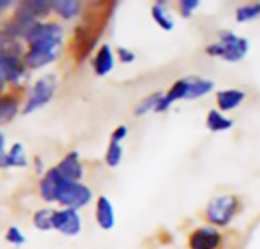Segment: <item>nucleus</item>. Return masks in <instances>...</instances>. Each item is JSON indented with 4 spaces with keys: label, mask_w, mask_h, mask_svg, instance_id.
<instances>
[{
    "label": "nucleus",
    "mask_w": 260,
    "mask_h": 249,
    "mask_svg": "<svg viewBox=\"0 0 260 249\" xmlns=\"http://www.w3.org/2000/svg\"><path fill=\"white\" fill-rule=\"evenodd\" d=\"M21 46L17 40L0 38V73L6 82H18L26 75V64L21 58Z\"/></svg>",
    "instance_id": "obj_1"
},
{
    "label": "nucleus",
    "mask_w": 260,
    "mask_h": 249,
    "mask_svg": "<svg viewBox=\"0 0 260 249\" xmlns=\"http://www.w3.org/2000/svg\"><path fill=\"white\" fill-rule=\"evenodd\" d=\"M248 50H250V43L247 38L227 30V32H221L219 41L207 46L206 53L209 56L222 58L224 61L229 62H238L247 56Z\"/></svg>",
    "instance_id": "obj_2"
},
{
    "label": "nucleus",
    "mask_w": 260,
    "mask_h": 249,
    "mask_svg": "<svg viewBox=\"0 0 260 249\" xmlns=\"http://www.w3.org/2000/svg\"><path fill=\"white\" fill-rule=\"evenodd\" d=\"M239 199L235 195H221L213 198L206 207V219L212 227H227L236 216Z\"/></svg>",
    "instance_id": "obj_3"
},
{
    "label": "nucleus",
    "mask_w": 260,
    "mask_h": 249,
    "mask_svg": "<svg viewBox=\"0 0 260 249\" xmlns=\"http://www.w3.org/2000/svg\"><path fill=\"white\" fill-rule=\"evenodd\" d=\"M64 40V30L56 23H37L34 29L26 37V41L29 46L43 47L49 50L58 52Z\"/></svg>",
    "instance_id": "obj_4"
},
{
    "label": "nucleus",
    "mask_w": 260,
    "mask_h": 249,
    "mask_svg": "<svg viewBox=\"0 0 260 249\" xmlns=\"http://www.w3.org/2000/svg\"><path fill=\"white\" fill-rule=\"evenodd\" d=\"M91 198H93V193L87 186L81 183L62 181L58 190L56 201L67 208L78 210V208L85 207L91 201Z\"/></svg>",
    "instance_id": "obj_5"
},
{
    "label": "nucleus",
    "mask_w": 260,
    "mask_h": 249,
    "mask_svg": "<svg viewBox=\"0 0 260 249\" xmlns=\"http://www.w3.org/2000/svg\"><path fill=\"white\" fill-rule=\"evenodd\" d=\"M55 87H56V81L52 75L44 76L41 79H38L34 87L30 88L27 102L23 108V114H30L35 110L44 106L46 103L50 102V99L55 94Z\"/></svg>",
    "instance_id": "obj_6"
},
{
    "label": "nucleus",
    "mask_w": 260,
    "mask_h": 249,
    "mask_svg": "<svg viewBox=\"0 0 260 249\" xmlns=\"http://www.w3.org/2000/svg\"><path fill=\"white\" fill-rule=\"evenodd\" d=\"M222 236L215 227H201L192 231L189 237L190 249H219Z\"/></svg>",
    "instance_id": "obj_7"
},
{
    "label": "nucleus",
    "mask_w": 260,
    "mask_h": 249,
    "mask_svg": "<svg viewBox=\"0 0 260 249\" xmlns=\"http://www.w3.org/2000/svg\"><path fill=\"white\" fill-rule=\"evenodd\" d=\"M53 228L61 231L64 236H76L81 233L82 224L76 210L66 208L53 213Z\"/></svg>",
    "instance_id": "obj_8"
},
{
    "label": "nucleus",
    "mask_w": 260,
    "mask_h": 249,
    "mask_svg": "<svg viewBox=\"0 0 260 249\" xmlns=\"http://www.w3.org/2000/svg\"><path fill=\"white\" fill-rule=\"evenodd\" d=\"M50 11H52V2L27 0V2H20V5L15 9V17L38 23V20L47 17Z\"/></svg>",
    "instance_id": "obj_9"
},
{
    "label": "nucleus",
    "mask_w": 260,
    "mask_h": 249,
    "mask_svg": "<svg viewBox=\"0 0 260 249\" xmlns=\"http://www.w3.org/2000/svg\"><path fill=\"white\" fill-rule=\"evenodd\" d=\"M58 173L64 181H72V183H79V180L84 175V167L79 161L78 152H70L67 154L59 164L56 166Z\"/></svg>",
    "instance_id": "obj_10"
},
{
    "label": "nucleus",
    "mask_w": 260,
    "mask_h": 249,
    "mask_svg": "<svg viewBox=\"0 0 260 249\" xmlns=\"http://www.w3.org/2000/svg\"><path fill=\"white\" fill-rule=\"evenodd\" d=\"M187 94H189L187 79L184 78V79L177 81L175 84H172L169 91L161 96V99L158 100V105L155 108V113H163V111L169 110L175 102H178L181 99H187Z\"/></svg>",
    "instance_id": "obj_11"
},
{
    "label": "nucleus",
    "mask_w": 260,
    "mask_h": 249,
    "mask_svg": "<svg viewBox=\"0 0 260 249\" xmlns=\"http://www.w3.org/2000/svg\"><path fill=\"white\" fill-rule=\"evenodd\" d=\"M64 180L61 178V175L58 173L56 167H52L49 169L44 176L41 178V183H40V195L44 201L47 202H53L56 201V196H58V190L61 187V183Z\"/></svg>",
    "instance_id": "obj_12"
},
{
    "label": "nucleus",
    "mask_w": 260,
    "mask_h": 249,
    "mask_svg": "<svg viewBox=\"0 0 260 249\" xmlns=\"http://www.w3.org/2000/svg\"><path fill=\"white\" fill-rule=\"evenodd\" d=\"M58 52L55 50H49V49H43V47H35V46H29V50L24 53V64L29 68H41L50 62H53L56 59Z\"/></svg>",
    "instance_id": "obj_13"
},
{
    "label": "nucleus",
    "mask_w": 260,
    "mask_h": 249,
    "mask_svg": "<svg viewBox=\"0 0 260 249\" xmlns=\"http://www.w3.org/2000/svg\"><path fill=\"white\" fill-rule=\"evenodd\" d=\"M96 222L102 230H111L116 224L113 204L107 196H99L96 202Z\"/></svg>",
    "instance_id": "obj_14"
},
{
    "label": "nucleus",
    "mask_w": 260,
    "mask_h": 249,
    "mask_svg": "<svg viewBox=\"0 0 260 249\" xmlns=\"http://www.w3.org/2000/svg\"><path fill=\"white\" fill-rule=\"evenodd\" d=\"M245 96L247 94L238 88L222 90V91H218L216 94V105L221 111H232L241 106V103L245 100Z\"/></svg>",
    "instance_id": "obj_15"
},
{
    "label": "nucleus",
    "mask_w": 260,
    "mask_h": 249,
    "mask_svg": "<svg viewBox=\"0 0 260 249\" xmlns=\"http://www.w3.org/2000/svg\"><path fill=\"white\" fill-rule=\"evenodd\" d=\"M113 67H114L113 50L108 44H104V46H101V49L98 50V53L93 59V68L98 76H105L113 70Z\"/></svg>",
    "instance_id": "obj_16"
},
{
    "label": "nucleus",
    "mask_w": 260,
    "mask_h": 249,
    "mask_svg": "<svg viewBox=\"0 0 260 249\" xmlns=\"http://www.w3.org/2000/svg\"><path fill=\"white\" fill-rule=\"evenodd\" d=\"M187 84H189V94H187V100H193V99H200L204 97L206 94H209L215 84L209 79L200 78V76H189L186 78Z\"/></svg>",
    "instance_id": "obj_17"
},
{
    "label": "nucleus",
    "mask_w": 260,
    "mask_h": 249,
    "mask_svg": "<svg viewBox=\"0 0 260 249\" xmlns=\"http://www.w3.org/2000/svg\"><path fill=\"white\" fill-rule=\"evenodd\" d=\"M18 113V99L12 94L0 96V126L8 125Z\"/></svg>",
    "instance_id": "obj_18"
},
{
    "label": "nucleus",
    "mask_w": 260,
    "mask_h": 249,
    "mask_svg": "<svg viewBox=\"0 0 260 249\" xmlns=\"http://www.w3.org/2000/svg\"><path fill=\"white\" fill-rule=\"evenodd\" d=\"M206 125L212 132H222V131L232 129L235 122L232 119H229L227 116H224L221 111L210 110L207 114V119H206Z\"/></svg>",
    "instance_id": "obj_19"
},
{
    "label": "nucleus",
    "mask_w": 260,
    "mask_h": 249,
    "mask_svg": "<svg viewBox=\"0 0 260 249\" xmlns=\"http://www.w3.org/2000/svg\"><path fill=\"white\" fill-rule=\"evenodd\" d=\"M52 9L64 20L76 17L81 11V2L76 0H55L52 2Z\"/></svg>",
    "instance_id": "obj_20"
},
{
    "label": "nucleus",
    "mask_w": 260,
    "mask_h": 249,
    "mask_svg": "<svg viewBox=\"0 0 260 249\" xmlns=\"http://www.w3.org/2000/svg\"><path fill=\"white\" fill-rule=\"evenodd\" d=\"M27 166V158L21 143H14L11 151L6 154L5 167H24Z\"/></svg>",
    "instance_id": "obj_21"
},
{
    "label": "nucleus",
    "mask_w": 260,
    "mask_h": 249,
    "mask_svg": "<svg viewBox=\"0 0 260 249\" xmlns=\"http://www.w3.org/2000/svg\"><path fill=\"white\" fill-rule=\"evenodd\" d=\"M151 12H152V18L155 20V23H157L161 29H165V30H172V29H174V20H172V17L168 14L165 5H161V2H157V3L152 6Z\"/></svg>",
    "instance_id": "obj_22"
},
{
    "label": "nucleus",
    "mask_w": 260,
    "mask_h": 249,
    "mask_svg": "<svg viewBox=\"0 0 260 249\" xmlns=\"http://www.w3.org/2000/svg\"><path fill=\"white\" fill-rule=\"evenodd\" d=\"M53 210L50 208H43V210H38L35 215H34V225L41 230V231H47V230H52L53 228Z\"/></svg>",
    "instance_id": "obj_23"
},
{
    "label": "nucleus",
    "mask_w": 260,
    "mask_h": 249,
    "mask_svg": "<svg viewBox=\"0 0 260 249\" xmlns=\"http://www.w3.org/2000/svg\"><path fill=\"white\" fill-rule=\"evenodd\" d=\"M260 17V3H250V5H244V6H239L236 9V20L241 21V23H245V21H251V20H256Z\"/></svg>",
    "instance_id": "obj_24"
},
{
    "label": "nucleus",
    "mask_w": 260,
    "mask_h": 249,
    "mask_svg": "<svg viewBox=\"0 0 260 249\" xmlns=\"http://www.w3.org/2000/svg\"><path fill=\"white\" fill-rule=\"evenodd\" d=\"M161 96H163L161 93H154V94L145 97V99L136 106L134 114H136V116H145V114H148V113H151V111H155V108H157L158 100L161 99Z\"/></svg>",
    "instance_id": "obj_25"
},
{
    "label": "nucleus",
    "mask_w": 260,
    "mask_h": 249,
    "mask_svg": "<svg viewBox=\"0 0 260 249\" xmlns=\"http://www.w3.org/2000/svg\"><path fill=\"white\" fill-rule=\"evenodd\" d=\"M122 155H123V149L119 143H113L110 141L108 145V149H107V154H105V163L110 166V167H116L120 164L122 161Z\"/></svg>",
    "instance_id": "obj_26"
},
{
    "label": "nucleus",
    "mask_w": 260,
    "mask_h": 249,
    "mask_svg": "<svg viewBox=\"0 0 260 249\" xmlns=\"http://www.w3.org/2000/svg\"><path fill=\"white\" fill-rule=\"evenodd\" d=\"M6 240L12 245H23L26 242V237L23 236V233L17 228V227H11L8 231H6Z\"/></svg>",
    "instance_id": "obj_27"
},
{
    "label": "nucleus",
    "mask_w": 260,
    "mask_h": 249,
    "mask_svg": "<svg viewBox=\"0 0 260 249\" xmlns=\"http://www.w3.org/2000/svg\"><path fill=\"white\" fill-rule=\"evenodd\" d=\"M200 6V2L198 0H183V2H180V14L183 15V17H190L192 15V12L197 9Z\"/></svg>",
    "instance_id": "obj_28"
},
{
    "label": "nucleus",
    "mask_w": 260,
    "mask_h": 249,
    "mask_svg": "<svg viewBox=\"0 0 260 249\" xmlns=\"http://www.w3.org/2000/svg\"><path fill=\"white\" fill-rule=\"evenodd\" d=\"M117 56H119L120 62H123V64H131V62H134V59H136L134 52H131V50L126 49V47H119V49H117Z\"/></svg>",
    "instance_id": "obj_29"
},
{
    "label": "nucleus",
    "mask_w": 260,
    "mask_h": 249,
    "mask_svg": "<svg viewBox=\"0 0 260 249\" xmlns=\"http://www.w3.org/2000/svg\"><path fill=\"white\" fill-rule=\"evenodd\" d=\"M126 135H128V128H126L125 125H120V126H117V128L113 131V134H111V141L120 145V141L125 140Z\"/></svg>",
    "instance_id": "obj_30"
},
{
    "label": "nucleus",
    "mask_w": 260,
    "mask_h": 249,
    "mask_svg": "<svg viewBox=\"0 0 260 249\" xmlns=\"http://www.w3.org/2000/svg\"><path fill=\"white\" fill-rule=\"evenodd\" d=\"M6 138L3 135V132L0 131V167H5V161H6Z\"/></svg>",
    "instance_id": "obj_31"
},
{
    "label": "nucleus",
    "mask_w": 260,
    "mask_h": 249,
    "mask_svg": "<svg viewBox=\"0 0 260 249\" xmlns=\"http://www.w3.org/2000/svg\"><path fill=\"white\" fill-rule=\"evenodd\" d=\"M9 5H11V2H9V0H0V12H2L3 9H6Z\"/></svg>",
    "instance_id": "obj_32"
},
{
    "label": "nucleus",
    "mask_w": 260,
    "mask_h": 249,
    "mask_svg": "<svg viewBox=\"0 0 260 249\" xmlns=\"http://www.w3.org/2000/svg\"><path fill=\"white\" fill-rule=\"evenodd\" d=\"M5 84H6V81H5L3 75L0 73V91H3V88H5Z\"/></svg>",
    "instance_id": "obj_33"
},
{
    "label": "nucleus",
    "mask_w": 260,
    "mask_h": 249,
    "mask_svg": "<svg viewBox=\"0 0 260 249\" xmlns=\"http://www.w3.org/2000/svg\"><path fill=\"white\" fill-rule=\"evenodd\" d=\"M35 163H37V172H41V167H43V164H41L40 158H37V160H35Z\"/></svg>",
    "instance_id": "obj_34"
}]
</instances>
